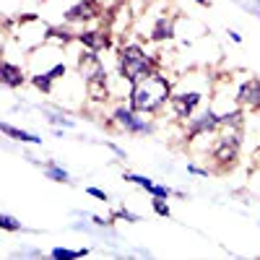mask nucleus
<instances>
[{"instance_id":"obj_17","label":"nucleus","mask_w":260,"mask_h":260,"mask_svg":"<svg viewBox=\"0 0 260 260\" xmlns=\"http://www.w3.org/2000/svg\"><path fill=\"white\" fill-rule=\"evenodd\" d=\"M45 175L50 177V180H55V182H62V185H71V175L65 169H60L55 161H47L45 164Z\"/></svg>"},{"instance_id":"obj_13","label":"nucleus","mask_w":260,"mask_h":260,"mask_svg":"<svg viewBox=\"0 0 260 260\" xmlns=\"http://www.w3.org/2000/svg\"><path fill=\"white\" fill-rule=\"evenodd\" d=\"M26 83V73L21 65L11 62V60H3V86L6 89H21Z\"/></svg>"},{"instance_id":"obj_27","label":"nucleus","mask_w":260,"mask_h":260,"mask_svg":"<svg viewBox=\"0 0 260 260\" xmlns=\"http://www.w3.org/2000/svg\"><path fill=\"white\" fill-rule=\"evenodd\" d=\"M229 37H232V42H237V45H240V42H242V37L237 34V31H229Z\"/></svg>"},{"instance_id":"obj_3","label":"nucleus","mask_w":260,"mask_h":260,"mask_svg":"<svg viewBox=\"0 0 260 260\" xmlns=\"http://www.w3.org/2000/svg\"><path fill=\"white\" fill-rule=\"evenodd\" d=\"M240 146H242V127H221V133L216 136L211 159L219 164V172H226L240 159Z\"/></svg>"},{"instance_id":"obj_1","label":"nucleus","mask_w":260,"mask_h":260,"mask_svg":"<svg viewBox=\"0 0 260 260\" xmlns=\"http://www.w3.org/2000/svg\"><path fill=\"white\" fill-rule=\"evenodd\" d=\"M172 81L167 76H161L159 71L151 73L148 78H143L141 83L130 86V107L141 115H159L164 110V104H169L172 99Z\"/></svg>"},{"instance_id":"obj_2","label":"nucleus","mask_w":260,"mask_h":260,"mask_svg":"<svg viewBox=\"0 0 260 260\" xmlns=\"http://www.w3.org/2000/svg\"><path fill=\"white\" fill-rule=\"evenodd\" d=\"M117 71H120V78L127 81L130 86L141 83L143 78H148L151 73L159 71V62L151 57L141 45H122L117 50Z\"/></svg>"},{"instance_id":"obj_25","label":"nucleus","mask_w":260,"mask_h":260,"mask_svg":"<svg viewBox=\"0 0 260 260\" xmlns=\"http://www.w3.org/2000/svg\"><path fill=\"white\" fill-rule=\"evenodd\" d=\"M47 73H50L52 78H60V76L65 78V73H68V68H65V62H57V65H52V68H50Z\"/></svg>"},{"instance_id":"obj_16","label":"nucleus","mask_w":260,"mask_h":260,"mask_svg":"<svg viewBox=\"0 0 260 260\" xmlns=\"http://www.w3.org/2000/svg\"><path fill=\"white\" fill-rule=\"evenodd\" d=\"M29 81H31V86H34L37 91H42V94H52V81H55V78H52L50 73H34Z\"/></svg>"},{"instance_id":"obj_9","label":"nucleus","mask_w":260,"mask_h":260,"mask_svg":"<svg viewBox=\"0 0 260 260\" xmlns=\"http://www.w3.org/2000/svg\"><path fill=\"white\" fill-rule=\"evenodd\" d=\"M76 42L81 47L94 50V52H104V50L112 47V37H110V31H104V29H86V31L78 34Z\"/></svg>"},{"instance_id":"obj_29","label":"nucleus","mask_w":260,"mask_h":260,"mask_svg":"<svg viewBox=\"0 0 260 260\" xmlns=\"http://www.w3.org/2000/svg\"><path fill=\"white\" fill-rule=\"evenodd\" d=\"M257 3H260V0H257Z\"/></svg>"},{"instance_id":"obj_5","label":"nucleus","mask_w":260,"mask_h":260,"mask_svg":"<svg viewBox=\"0 0 260 260\" xmlns=\"http://www.w3.org/2000/svg\"><path fill=\"white\" fill-rule=\"evenodd\" d=\"M201 102H203V91L190 89V91H175V94H172L169 107H172V112H175L177 120H185L187 122L195 115V110L201 107Z\"/></svg>"},{"instance_id":"obj_4","label":"nucleus","mask_w":260,"mask_h":260,"mask_svg":"<svg viewBox=\"0 0 260 260\" xmlns=\"http://www.w3.org/2000/svg\"><path fill=\"white\" fill-rule=\"evenodd\" d=\"M112 120L115 125L122 130V133H130V136H146V133H154V122L151 120H143L141 112H136L133 107H115V112H112Z\"/></svg>"},{"instance_id":"obj_11","label":"nucleus","mask_w":260,"mask_h":260,"mask_svg":"<svg viewBox=\"0 0 260 260\" xmlns=\"http://www.w3.org/2000/svg\"><path fill=\"white\" fill-rule=\"evenodd\" d=\"M175 24H177V16H169V13L156 16L154 26H151V39H154V42L172 39V37H175Z\"/></svg>"},{"instance_id":"obj_28","label":"nucleus","mask_w":260,"mask_h":260,"mask_svg":"<svg viewBox=\"0 0 260 260\" xmlns=\"http://www.w3.org/2000/svg\"><path fill=\"white\" fill-rule=\"evenodd\" d=\"M195 3H201L203 8H211V0H195Z\"/></svg>"},{"instance_id":"obj_10","label":"nucleus","mask_w":260,"mask_h":260,"mask_svg":"<svg viewBox=\"0 0 260 260\" xmlns=\"http://www.w3.org/2000/svg\"><path fill=\"white\" fill-rule=\"evenodd\" d=\"M86 94H89L91 102H110V78H107V71H96L91 78H86Z\"/></svg>"},{"instance_id":"obj_26","label":"nucleus","mask_w":260,"mask_h":260,"mask_svg":"<svg viewBox=\"0 0 260 260\" xmlns=\"http://www.w3.org/2000/svg\"><path fill=\"white\" fill-rule=\"evenodd\" d=\"M187 172H190V175H201V177H208V169H201V167H195V164H190V167H187Z\"/></svg>"},{"instance_id":"obj_7","label":"nucleus","mask_w":260,"mask_h":260,"mask_svg":"<svg viewBox=\"0 0 260 260\" xmlns=\"http://www.w3.org/2000/svg\"><path fill=\"white\" fill-rule=\"evenodd\" d=\"M216 130H221V122H219V115H216V110H208L201 112L198 117H190L187 120V133H185V141H195L198 136H206V133H216Z\"/></svg>"},{"instance_id":"obj_14","label":"nucleus","mask_w":260,"mask_h":260,"mask_svg":"<svg viewBox=\"0 0 260 260\" xmlns=\"http://www.w3.org/2000/svg\"><path fill=\"white\" fill-rule=\"evenodd\" d=\"M0 130H3L6 136L16 138V141H26V143H42V138H39V136H31V133H26V130H18V127H13V125H8V122H0Z\"/></svg>"},{"instance_id":"obj_22","label":"nucleus","mask_w":260,"mask_h":260,"mask_svg":"<svg viewBox=\"0 0 260 260\" xmlns=\"http://www.w3.org/2000/svg\"><path fill=\"white\" fill-rule=\"evenodd\" d=\"M151 195H154V198H169V195H177V192L167 185H154L151 187Z\"/></svg>"},{"instance_id":"obj_23","label":"nucleus","mask_w":260,"mask_h":260,"mask_svg":"<svg viewBox=\"0 0 260 260\" xmlns=\"http://www.w3.org/2000/svg\"><path fill=\"white\" fill-rule=\"evenodd\" d=\"M86 192L91 195V198H96V201H102V203H107L110 201V195H107L104 190H99V187H86Z\"/></svg>"},{"instance_id":"obj_24","label":"nucleus","mask_w":260,"mask_h":260,"mask_svg":"<svg viewBox=\"0 0 260 260\" xmlns=\"http://www.w3.org/2000/svg\"><path fill=\"white\" fill-rule=\"evenodd\" d=\"M112 219H125V221H138V216L136 213H130V211H125V208H120V211H115V216H112Z\"/></svg>"},{"instance_id":"obj_15","label":"nucleus","mask_w":260,"mask_h":260,"mask_svg":"<svg viewBox=\"0 0 260 260\" xmlns=\"http://www.w3.org/2000/svg\"><path fill=\"white\" fill-rule=\"evenodd\" d=\"M50 39L55 42V45L68 47L71 42H76V39H78V34H73L71 29H65V26H52V29H50Z\"/></svg>"},{"instance_id":"obj_8","label":"nucleus","mask_w":260,"mask_h":260,"mask_svg":"<svg viewBox=\"0 0 260 260\" xmlns=\"http://www.w3.org/2000/svg\"><path fill=\"white\" fill-rule=\"evenodd\" d=\"M234 99L237 107H242L245 112H260V78L250 76L247 81H242Z\"/></svg>"},{"instance_id":"obj_20","label":"nucleus","mask_w":260,"mask_h":260,"mask_svg":"<svg viewBox=\"0 0 260 260\" xmlns=\"http://www.w3.org/2000/svg\"><path fill=\"white\" fill-rule=\"evenodd\" d=\"M151 208H154L156 216H164V219H169V216H172V208H169L167 198H154V201H151Z\"/></svg>"},{"instance_id":"obj_18","label":"nucleus","mask_w":260,"mask_h":260,"mask_svg":"<svg viewBox=\"0 0 260 260\" xmlns=\"http://www.w3.org/2000/svg\"><path fill=\"white\" fill-rule=\"evenodd\" d=\"M83 255H89V250H68V247H55L52 252H50V257H55V260H73V257H83Z\"/></svg>"},{"instance_id":"obj_6","label":"nucleus","mask_w":260,"mask_h":260,"mask_svg":"<svg viewBox=\"0 0 260 260\" xmlns=\"http://www.w3.org/2000/svg\"><path fill=\"white\" fill-rule=\"evenodd\" d=\"M102 16H104V8L99 0H78L62 13V21L65 24H89V21L102 18Z\"/></svg>"},{"instance_id":"obj_19","label":"nucleus","mask_w":260,"mask_h":260,"mask_svg":"<svg viewBox=\"0 0 260 260\" xmlns=\"http://www.w3.org/2000/svg\"><path fill=\"white\" fill-rule=\"evenodd\" d=\"M125 180L127 182H133V185H138L141 190H146V192H151V187H154V180H148V177H143V175H125Z\"/></svg>"},{"instance_id":"obj_21","label":"nucleus","mask_w":260,"mask_h":260,"mask_svg":"<svg viewBox=\"0 0 260 260\" xmlns=\"http://www.w3.org/2000/svg\"><path fill=\"white\" fill-rule=\"evenodd\" d=\"M0 229H6V232H21L24 226H21L13 216H8V213H0Z\"/></svg>"},{"instance_id":"obj_12","label":"nucleus","mask_w":260,"mask_h":260,"mask_svg":"<svg viewBox=\"0 0 260 260\" xmlns=\"http://www.w3.org/2000/svg\"><path fill=\"white\" fill-rule=\"evenodd\" d=\"M78 73H81V78L86 81V78H91L96 71H102L104 65H102V60H99V52H94V50H81V55H78Z\"/></svg>"}]
</instances>
